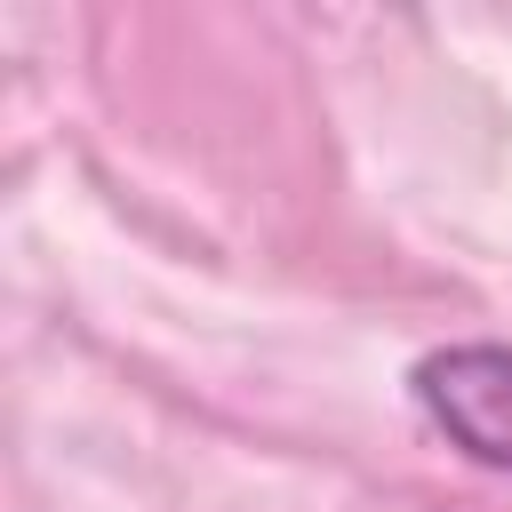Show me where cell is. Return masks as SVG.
<instances>
[{
  "label": "cell",
  "instance_id": "cell-1",
  "mask_svg": "<svg viewBox=\"0 0 512 512\" xmlns=\"http://www.w3.org/2000/svg\"><path fill=\"white\" fill-rule=\"evenodd\" d=\"M408 400L432 440H448L480 472H512V344H432L408 368Z\"/></svg>",
  "mask_w": 512,
  "mask_h": 512
}]
</instances>
